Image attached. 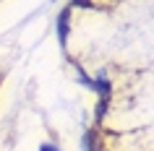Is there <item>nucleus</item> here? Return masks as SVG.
<instances>
[{
    "mask_svg": "<svg viewBox=\"0 0 154 151\" xmlns=\"http://www.w3.org/2000/svg\"><path fill=\"white\" fill-rule=\"evenodd\" d=\"M65 37H68V11H63L60 18H57V39H60L63 47H65Z\"/></svg>",
    "mask_w": 154,
    "mask_h": 151,
    "instance_id": "1",
    "label": "nucleus"
},
{
    "mask_svg": "<svg viewBox=\"0 0 154 151\" xmlns=\"http://www.w3.org/2000/svg\"><path fill=\"white\" fill-rule=\"evenodd\" d=\"M84 151H99V143H97V133L94 130H86L84 133V143H81Z\"/></svg>",
    "mask_w": 154,
    "mask_h": 151,
    "instance_id": "2",
    "label": "nucleus"
},
{
    "mask_svg": "<svg viewBox=\"0 0 154 151\" xmlns=\"http://www.w3.org/2000/svg\"><path fill=\"white\" fill-rule=\"evenodd\" d=\"M39 151H60V149H57V146H52V143H42Z\"/></svg>",
    "mask_w": 154,
    "mask_h": 151,
    "instance_id": "3",
    "label": "nucleus"
}]
</instances>
